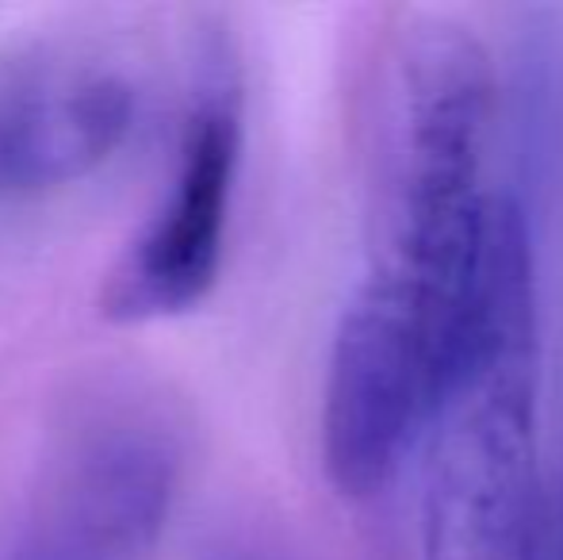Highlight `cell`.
Here are the masks:
<instances>
[{
  "label": "cell",
  "instance_id": "3",
  "mask_svg": "<svg viewBox=\"0 0 563 560\" xmlns=\"http://www.w3.org/2000/svg\"><path fill=\"white\" fill-rule=\"evenodd\" d=\"M238 157L242 92L234 69L216 58L196 89L169 188L104 284L112 319H169L208 296L223 265Z\"/></svg>",
  "mask_w": 563,
  "mask_h": 560
},
{
  "label": "cell",
  "instance_id": "5",
  "mask_svg": "<svg viewBox=\"0 0 563 560\" xmlns=\"http://www.w3.org/2000/svg\"><path fill=\"white\" fill-rule=\"evenodd\" d=\"M4 560H146L123 541L108 538L92 523H85L77 510L46 495L43 510L31 518L27 530L15 538Z\"/></svg>",
  "mask_w": 563,
  "mask_h": 560
},
{
  "label": "cell",
  "instance_id": "2",
  "mask_svg": "<svg viewBox=\"0 0 563 560\" xmlns=\"http://www.w3.org/2000/svg\"><path fill=\"white\" fill-rule=\"evenodd\" d=\"M422 449V560H544L533 262Z\"/></svg>",
  "mask_w": 563,
  "mask_h": 560
},
{
  "label": "cell",
  "instance_id": "4",
  "mask_svg": "<svg viewBox=\"0 0 563 560\" xmlns=\"http://www.w3.org/2000/svg\"><path fill=\"white\" fill-rule=\"evenodd\" d=\"M134 89L97 62L35 69L0 85V188H51L85 177L123 142Z\"/></svg>",
  "mask_w": 563,
  "mask_h": 560
},
{
  "label": "cell",
  "instance_id": "7",
  "mask_svg": "<svg viewBox=\"0 0 563 560\" xmlns=\"http://www.w3.org/2000/svg\"><path fill=\"white\" fill-rule=\"evenodd\" d=\"M560 560H563V534H560Z\"/></svg>",
  "mask_w": 563,
  "mask_h": 560
},
{
  "label": "cell",
  "instance_id": "6",
  "mask_svg": "<svg viewBox=\"0 0 563 560\" xmlns=\"http://www.w3.org/2000/svg\"><path fill=\"white\" fill-rule=\"evenodd\" d=\"M208 560H288V557L261 546V541H227V546H219Z\"/></svg>",
  "mask_w": 563,
  "mask_h": 560
},
{
  "label": "cell",
  "instance_id": "1",
  "mask_svg": "<svg viewBox=\"0 0 563 560\" xmlns=\"http://www.w3.org/2000/svg\"><path fill=\"white\" fill-rule=\"evenodd\" d=\"M498 74L483 39L422 15L395 43L368 257L338 319L322 464L349 499L384 492L426 446L495 330L533 234L495 180Z\"/></svg>",
  "mask_w": 563,
  "mask_h": 560
}]
</instances>
